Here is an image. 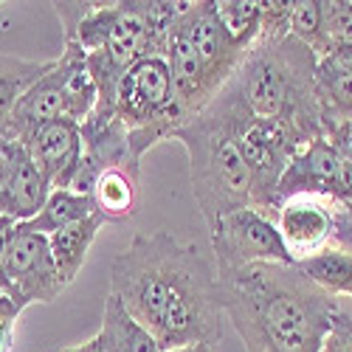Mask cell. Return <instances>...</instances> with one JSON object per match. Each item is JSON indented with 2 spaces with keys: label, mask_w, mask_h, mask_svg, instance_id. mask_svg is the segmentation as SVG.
Instances as JSON below:
<instances>
[{
  "label": "cell",
  "mask_w": 352,
  "mask_h": 352,
  "mask_svg": "<svg viewBox=\"0 0 352 352\" xmlns=\"http://www.w3.org/2000/svg\"><path fill=\"white\" fill-rule=\"evenodd\" d=\"M110 296L150 330L164 352L223 341V290L212 259L169 231L135 234L110 265Z\"/></svg>",
  "instance_id": "obj_1"
},
{
  "label": "cell",
  "mask_w": 352,
  "mask_h": 352,
  "mask_svg": "<svg viewBox=\"0 0 352 352\" xmlns=\"http://www.w3.org/2000/svg\"><path fill=\"white\" fill-rule=\"evenodd\" d=\"M217 279L226 318L245 352H321L344 307V299L313 285L299 265L259 262Z\"/></svg>",
  "instance_id": "obj_2"
},
{
  "label": "cell",
  "mask_w": 352,
  "mask_h": 352,
  "mask_svg": "<svg viewBox=\"0 0 352 352\" xmlns=\"http://www.w3.org/2000/svg\"><path fill=\"white\" fill-rule=\"evenodd\" d=\"M248 110L231 85L175 133L189 153V178L209 228L223 217L251 209V172L243 158L240 130Z\"/></svg>",
  "instance_id": "obj_3"
},
{
  "label": "cell",
  "mask_w": 352,
  "mask_h": 352,
  "mask_svg": "<svg viewBox=\"0 0 352 352\" xmlns=\"http://www.w3.org/2000/svg\"><path fill=\"white\" fill-rule=\"evenodd\" d=\"M316 68V54L293 34L274 43L256 40L228 85L254 119L287 122L313 141L324 135Z\"/></svg>",
  "instance_id": "obj_4"
},
{
  "label": "cell",
  "mask_w": 352,
  "mask_h": 352,
  "mask_svg": "<svg viewBox=\"0 0 352 352\" xmlns=\"http://www.w3.org/2000/svg\"><path fill=\"white\" fill-rule=\"evenodd\" d=\"M116 116L127 127L130 153L138 161L150 146L175 138L186 124V116L175 102L166 56H144L124 71L116 91Z\"/></svg>",
  "instance_id": "obj_5"
},
{
  "label": "cell",
  "mask_w": 352,
  "mask_h": 352,
  "mask_svg": "<svg viewBox=\"0 0 352 352\" xmlns=\"http://www.w3.org/2000/svg\"><path fill=\"white\" fill-rule=\"evenodd\" d=\"M310 138L299 127L287 122L254 119V116L243 122L240 146L251 172V209L276 220V186L293 155Z\"/></svg>",
  "instance_id": "obj_6"
},
{
  "label": "cell",
  "mask_w": 352,
  "mask_h": 352,
  "mask_svg": "<svg viewBox=\"0 0 352 352\" xmlns=\"http://www.w3.org/2000/svg\"><path fill=\"white\" fill-rule=\"evenodd\" d=\"M212 234V248L217 256V276L243 271L259 262H276V265H296V259L287 251L276 220L256 209H240L223 217Z\"/></svg>",
  "instance_id": "obj_7"
},
{
  "label": "cell",
  "mask_w": 352,
  "mask_h": 352,
  "mask_svg": "<svg viewBox=\"0 0 352 352\" xmlns=\"http://www.w3.org/2000/svg\"><path fill=\"white\" fill-rule=\"evenodd\" d=\"M293 197H324L333 206L352 203V161L327 135L307 141L287 164L276 186V209Z\"/></svg>",
  "instance_id": "obj_8"
},
{
  "label": "cell",
  "mask_w": 352,
  "mask_h": 352,
  "mask_svg": "<svg viewBox=\"0 0 352 352\" xmlns=\"http://www.w3.org/2000/svg\"><path fill=\"white\" fill-rule=\"evenodd\" d=\"M3 276H6V296L14 299L23 310L37 302L51 305L65 290L60 271H56L48 237L28 234L20 228H14L9 240Z\"/></svg>",
  "instance_id": "obj_9"
},
{
  "label": "cell",
  "mask_w": 352,
  "mask_h": 352,
  "mask_svg": "<svg viewBox=\"0 0 352 352\" xmlns=\"http://www.w3.org/2000/svg\"><path fill=\"white\" fill-rule=\"evenodd\" d=\"M48 195L51 186L45 184L28 146L0 144V217H9L17 226L28 223L45 206Z\"/></svg>",
  "instance_id": "obj_10"
},
{
  "label": "cell",
  "mask_w": 352,
  "mask_h": 352,
  "mask_svg": "<svg viewBox=\"0 0 352 352\" xmlns=\"http://www.w3.org/2000/svg\"><path fill=\"white\" fill-rule=\"evenodd\" d=\"M178 28L200 54V60L206 65V71L212 74V79L220 87H226L231 82V76L237 74L248 51L231 40V34L226 32L223 23L214 14L212 0H197V3L189 0V9L181 14Z\"/></svg>",
  "instance_id": "obj_11"
},
{
  "label": "cell",
  "mask_w": 352,
  "mask_h": 352,
  "mask_svg": "<svg viewBox=\"0 0 352 352\" xmlns=\"http://www.w3.org/2000/svg\"><path fill=\"white\" fill-rule=\"evenodd\" d=\"M276 228L299 262L333 243L336 206L324 197H293L276 209Z\"/></svg>",
  "instance_id": "obj_12"
},
{
  "label": "cell",
  "mask_w": 352,
  "mask_h": 352,
  "mask_svg": "<svg viewBox=\"0 0 352 352\" xmlns=\"http://www.w3.org/2000/svg\"><path fill=\"white\" fill-rule=\"evenodd\" d=\"M34 164L40 166L45 184L51 192L56 189H74V181L82 166L85 155V144H82V130L71 119H56L45 124L28 144Z\"/></svg>",
  "instance_id": "obj_13"
},
{
  "label": "cell",
  "mask_w": 352,
  "mask_h": 352,
  "mask_svg": "<svg viewBox=\"0 0 352 352\" xmlns=\"http://www.w3.org/2000/svg\"><path fill=\"white\" fill-rule=\"evenodd\" d=\"M65 116V104H63V74L60 65L54 60V68L28 91L23 94V99L14 104L12 116L6 119V124L0 127V144H23L28 146L32 138L51 122L63 119Z\"/></svg>",
  "instance_id": "obj_14"
},
{
  "label": "cell",
  "mask_w": 352,
  "mask_h": 352,
  "mask_svg": "<svg viewBox=\"0 0 352 352\" xmlns=\"http://www.w3.org/2000/svg\"><path fill=\"white\" fill-rule=\"evenodd\" d=\"M316 87H318L321 127H324V133L330 127L352 122V63L338 48H333V54L324 56V60H318Z\"/></svg>",
  "instance_id": "obj_15"
},
{
  "label": "cell",
  "mask_w": 352,
  "mask_h": 352,
  "mask_svg": "<svg viewBox=\"0 0 352 352\" xmlns=\"http://www.w3.org/2000/svg\"><path fill=\"white\" fill-rule=\"evenodd\" d=\"M94 206L104 220H127L138 212L141 203V172H138V161H124L116 164L110 169H104L96 186L91 192Z\"/></svg>",
  "instance_id": "obj_16"
},
{
  "label": "cell",
  "mask_w": 352,
  "mask_h": 352,
  "mask_svg": "<svg viewBox=\"0 0 352 352\" xmlns=\"http://www.w3.org/2000/svg\"><path fill=\"white\" fill-rule=\"evenodd\" d=\"M60 74H63V104H65V119L82 124L91 119V113L99 104V87L87 71V54L76 43H65L60 60Z\"/></svg>",
  "instance_id": "obj_17"
},
{
  "label": "cell",
  "mask_w": 352,
  "mask_h": 352,
  "mask_svg": "<svg viewBox=\"0 0 352 352\" xmlns=\"http://www.w3.org/2000/svg\"><path fill=\"white\" fill-rule=\"evenodd\" d=\"M102 223H104V217L99 212H94L91 217H85V220H79V223H74V226H68V228L56 231L48 237L56 271H60V279H63L65 287L79 276L85 259H87V251H91Z\"/></svg>",
  "instance_id": "obj_18"
},
{
  "label": "cell",
  "mask_w": 352,
  "mask_h": 352,
  "mask_svg": "<svg viewBox=\"0 0 352 352\" xmlns=\"http://www.w3.org/2000/svg\"><path fill=\"white\" fill-rule=\"evenodd\" d=\"M99 336L104 338L107 352H164L158 338L144 324H138L116 296H107L104 302Z\"/></svg>",
  "instance_id": "obj_19"
},
{
  "label": "cell",
  "mask_w": 352,
  "mask_h": 352,
  "mask_svg": "<svg viewBox=\"0 0 352 352\" xmlns=\"http://www.w3.org/2000/svg\"><path fill=\"white\" fill-rule=\"evenodd\" d=\"M296 265L324 293H330L336 299H344V302H352V254L349 251L327 245V248L299 259Z\"/></svg>",
  "instance_id": "obj_20"
},
{
  "label": "cell",
  "mask_w": 352,
  "mask_h": 352,
  "mask_svg": "<svg viewBox=\"0 0 352 352\" xmlns=\"http://www.w3.org/2000/svg\"><path fill=\"white\" fill-rule=\"evenodd\" d=\"M96 212L94 206V197L87 195H76L71 189H56L48 195L45 206L37 212V217H32L28 223H20L17 228L20 231H28V234H43V237H51V234L63 231L85 217H91Z\"/></svg>",
  "instance_id": "obj_21"
},
{
  "label": "cell",
  "mask_w": 352,
  "mask_h": 352,
  "mask_svg": "<svg viewBox=\"0 0 352 352\" xmlns=\"http://www.w3.org/2000/svg\"><path fill=\"white\" fill-rule=\"evenodd\" d=\"M54 68V60H20L12 54H0V127L6 124L14 104L23 99V94L32 85H37L48 71Z\"/></svg>",
  "instance_id": "obj_22"
},
{
  "label": "cell",
  "mask_w": 352,
  "mask_h": 352,
  "mask_svg": "<svg viewBox=\"0 0 352 352\" xmlns=\"http://www.w3.org/2000/svg\"><path fill=\"white\" fill-rule=\"evenodd\" d=\"M290 34L302 45H307L316 60H324L333 54V45L324 32V14H321V0H293L290 12Z\"/></svg>",
  "instance_id": "obj_23"
},
{
  "label": "cell",
  "mask_w": 352,
  "mask_h": 352,
  "mask_svg": "<svg viewBox=\"0 0 352 352\" xmlns=\"http://www.w3.org/2000/svg\"><path fill=\"white\" fill-rule=\"evenodd\" d=\"M212 3L231 40L248 51L259 40V0H212Z\"/></svg>",
  "instance_id": "obj_24"
},
{
  "label": "cell",
  "mask_w": 352,
  "mask_h": 352,
  "mask_svg": "<svg viewBox=\"0 0 352 352\" xmlns=\"http://www.w3.org/2000/svg\"><path fill=\"white\" fill-rule=\"evenodd\" d=\"M321 14L330 45H352V0H321Z\"/></svg>",
  "instance_id": "obj_25"
},
{
  "label": "cell",
  "mask_w": 352,
  "mask_h": 352,
  "mask_svg": "<svg viewBox=\"0 0 352 352\" xmlns=\"http://www.w3.org/2000/svg\"><path fill=\"white\" fill-rule=\"evenodd\" d=\"M293 0H259V40L274 43L290 34Z\"/></svg>",
  "instance_id": "obj_26"
},
{
  "label": "cell",
  "mask_w": 352,
  "mask_h": 352,
  "mask_svg": "<svg viewBox=\"0 0 352 352\" xmlns=\"http://www.w3.org/2000/svg\"><path fill=\"white\" fill-rule=\"evenodd\" d=\"M321 352H352V302H344Z\"/></svg>",
  "instance_id": "obj_27"
},
{
  "label": "cell",
  "mask_w": 352,
  "mask_h": 352,
  "mask_svg": "<svg viewBox=\"0 0 352 352\" xmlns=\"http://www.w3.org/2000/svg\"><path fill=\"white\" fill-rule=\"evenodd\" d=\"M20 313H23V307L14 299H9V296L0 299V352L12 349V344H14V321L20 318Z\"/></svg>",
  "instance_id": "obj_28"
},
{
  "label": "cell",
  "mask_w": 352,
  "mask_h": 352,
  "mask_svg": "<svg viewBox=\"0 0 352 352\" xmlns=\"http://www.w3.org/2000/svg\"><path fill=\"white\" fill-rule=\"evenodd\" d=\"M336 248H344L352 254V203L346 206H336V231H333V243Z\"/></svg>",
  "instance_id": "obj_29"
},
{
  "label": "cell",
  "mask_w": 352,
  "mask_h": 352,
  "mask_svg": "<svg viewBox=\"0 0 352 352\" xmlns=\"http://www.w3.org/2000/svg\"><path fill=\"white\" fill-rule=\"evenodd\" d=\"M338 150L352 161V122H346V124H338V127H330L327 133H324Z\"/></svg>",
  "instance_id": "obj_30"
},
{
  "label": "cell",
  "mask_w": 352,
  "mask_h": 352,
  "mask_svg": "<svg viewBox=\"0 0 352 352\" xmlns=\"http://www.w3.org/2000/svg\"><path fill=\"white\" fill-rule=\"evenodd\" d=\"M60 352H107V346H104V338L96 333L91 341L76 344V346H65V349H60Z\"/></svg>",
  "instance_id": "obj_31"
},
{
  "label": "cell",
  "mask_w": 352,
  "mask_h": 352,
  "mask_svg": "<svg viewBox=\"0 0 352 352\" xmlns=\"http://www.w3.org/2000/svg\"><path fill=\"white\" fill-rule=\"evenodd\" d=\"M169 352H214V349L203 346V344H192V346H181V349H169Z\"/></svg>",
  "instance_id": "obj_32"
},
{
  "label": "cell",
  "mask_w": 352,
  "mask_h": 352,
  "mask_svg": "<svg viewBox=\"0 0 352 352\" xmlns=\"http://www.w3.org/2000/svg\"><path fill=\"white\" fill-rule=\"evenodd\" d=\"M3 296H6V293H3V287H0V299H3Z\"/></svg>",
  "instance_id": "obj_33"
}]
</instances>
